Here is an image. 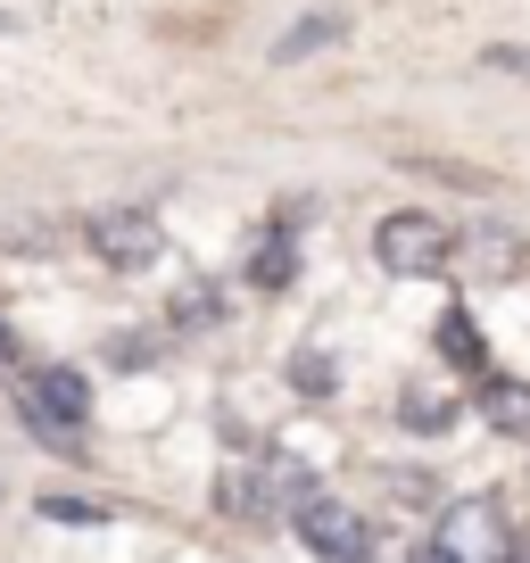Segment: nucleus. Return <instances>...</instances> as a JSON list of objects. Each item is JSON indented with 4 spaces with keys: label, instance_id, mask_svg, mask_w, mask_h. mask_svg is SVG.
<instances>
[{
    "label": "nucleus",
    "instance_id": "1a4fd4ad",
    "mask_svg": "<svg viewBox=\"0 0 530 563\" xmlns=\"http://www.w3.org/2000/svg\"><path fill=\"white\" fill-rule=\"evenodd\" d=\"M290 274H299V241H265L257 257H249V282H257V290H283Z\"/></svg>",
    "mask_w": 530,
    "mask_h": 563
},
{
    "label": "nucleus",
    "instance_id": "9d476101",
    "mask_svg": "<svg viewBox=\"0 0 530 563\" xmlns=\"http://www.w3.org/2000/svg\"><path fill=\"white\" fill-rule=\"evenodd\" d=\"M290 382H299L307 398H332L340 373H332V356H323V349H299V356H290Z\"/></svg>",
    "mask_w": 530,
    "mask_h": 563
},
{
    "label": "nucleus",
    "instance_id": "4468645a",
    "mask_svg": "<svg viewBox=\"0 0 530 563\" xmlns=\"http://www.w3.org/2000/svg\"><path fill=\"white\" fill-rule=\"evenodd\" d=\"M0 34H9V9H0Z\"/></svg>",
    "mask_w": 530,
    "mask_h": 563
},
{
    "label": "nucleus",
    "instance_id": "7ed1b4c3",
    "mask_svg": "<svg viewBox=\"0 0 530 563\" xmlns=\"http://www.w3.org/2000/svg\"><path fill=\"white\" fill-rule=\"evenodd\" d=\"M18 406H42L58 431H84V415H91V382H84L75 365H34V373H25V389H18Z\"/></svg>",
    "mask_w": 530,
    "mask_h": 563
},
{
    "label": "nucleus",
    "instance_id": "ddd939ff",
    "mask_svg": "<svg viewBox=\"0 0 530 563\" xmlns=\"http://www.w3.org/2000/svg\"><path fill=\"white\" fill-rule=\"evenodd\" d=\"M440 349L456 356L464 373H481V340H473V323H464V316H448V323H440Z\"/></svg>",
    "mask_w": 530,
    "mask_h": 563
},
{
    "label": "nucleus",
    "instance_id": "f257e3e1",
    "mask_svg": "<svg viewBox=\"0 0 530 563\" xmlns=\"http://www.w3.org/2000/svg\"><path fill=\"white\" fill-rule=\"evenodd\" d=\"M431 555L440 563H506L514 555V530H506V506L497 497H456L431 530Z\"/></svg>",
    "mask_w": 530,
    "mask_h": 563
},
{
    "label": "nucleus",
    "instance_id": "0eeeda50",
    "mask_svg": "<svg viewBox=\"0 0 530 563\" xmlns=\"http://www.w3.org/2000/svg\"><path fill=\"white\" fill-rule=\"evenodd\" d=\"M340 34H349V18H340V9H316V18H299L283 42H274V58H283V67L290 58H316V51H332Z\"/></svg>",
    "mask_w": 530,
    "mask_h": 563
},
{
    "label": "nucleus",
    "instance_id": "6e6552de",
    "mask_svg": "<svg viewBox=\"0 0 530 563\" xmlns=\"http://www.w3.org/2000/svg\"><path fill=\"white\" fill-rule=\"evenodd\" d=\"M398 422H407V431H448V422H456V398H448V389H423V382H415L407 398H398Z\"/></svg>",
    "mask_w": 530,
    "mask_h": 563
},
{
    "label": "nucleus",
    "instance_id": "f03ea898",
    "mask_svg": "<svg viewBox=\"0 0 530 563\" xmlns=\"http://www.w3.org/2000/svg\"><path fill=\"white\" fill-rule=\"evenodd\" d=\"M373 257H382V274L423 282V274L448 265V232L431 224L423 208H398V216H382V232H373Z\"/></svg>",
    "mask_w": 530,
    "mask_h": 563
},
{
    "label": "nucleus",
    "instance_id": "39448f33",
    "mask_svg": "<svg viewBox=\"0 0 530 563\" xmlns=\"http://www.w3.org/2000/svg\"><path fill=\"white\" fill-rule=\"evenodd\" d=\"M91 249H100L108 265H150L158 257V224H150V216H100V224H91Z\"/></svg>",
    "mask_w": 530,
    "mask_h": 563
},
{
    "label": "nucleus",
    "instance_id": "f8f14e48",
    "mask_svg": "<svg viewBox=\"0 0 530 563\" xmlns=\"http://www.w3.org/2000/svg\"><path fill=\"white\" fill-rule=\"evenodd\" d=\"M216 497H224V514H265V481L257 473H224Z\"/></svg>",
    "mask_w": 530,
    "mask_h": 563
},
{
    "label": "nucleus",
    "instance_id": "9b49d317",
    "mask_svg": "<svg viewBox=\"0 0 530 563\" xmlns=\"http://www.w3.org/2000/svg\"><path fill=\"white\" fill-rule=\"evenodd\" d=\"M34 514H42V522H108V506H100V497H67V489H51Z\"/></svg>",
    "mask_w": 530,
    "mask_h": 563
},
{
    "label": "nucleus",
    "instance_id": "423d86ee",
    "mask_svg": "<svg viewBox=\"0 0 530 563\" xmlns=\"http://www.w3.org/2000/svg\"><path fill=\"white\" fill-rule=\"evenodd\" d=\"M481 422H489L497 440H530V382L489 373V382H481Z\"/></svg>",
    "mask_w": 530,
    "mask_h": 563
},
{
    "label": "nucleus",
    "instance_id": "20e7f679",
    "mask_svg": "<svg viewBox=\"0 0 530 563\" xmlns=\"http://www.w3.org/2000/svg\"><path fill=\"white\" fill-rule=\"evenodd\" d=\"M290 522H299V539L316 547V555H373V530L356 522L349 506H332V497H323V489L307 497V506L290 514Z\"/></svg>",
    "mask_w": 530,
    "mask_h": 563
}]
</instances>
